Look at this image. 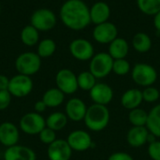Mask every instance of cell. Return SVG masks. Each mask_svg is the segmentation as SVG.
I'll use <instances>...</instances> for the list:
<instances>
[{
  "label": "cell",
  "instance_id": "obj_4",
  "mask_svg": "<svg viewBox=\"0 0 160 160\" xmlns=\"http://www.w3.org/2000/svg\"><path fill=\"white\" fill-rule=\"evenodd\" d=\"M133 82L142 87L152 86L158 80L157 69L146 63H138L131 68Z\"/></svg>",
  "mask_w": 160,
  "mask_h": 160
},
{
  "label": "cell",
  "instance_id": "obj_37",
  "mask_svg": "<svg viewBox=\"0 0 160 160\" xmlns=\"http://www.w3.org/2000/svg\"><path fill=\"white\" fill-rule=\"evenodd\" d=\"M9 84V79L3 74H0V91L8 90Z\"/></svg>",
  "mask_w": 160,
  "mask_h": 160
},
{
  "label": "cell",
  "instance_id": "obj_13",
  "mask_svg": "<svg viewBox=\"0 0 160 160\" xmlns=\"http://www.w3.org/2000/svg\"><path fill=\"white\" fill-rule=\"evenodd\" d=\"M72 151L67 140L56 139L52 143L48 145L47 156L50 160H70Z\"/></svg>",
  "mask_w": 160,
  "mask_h": 160
},
{
  "label": "cell",
  "instance_id": "obj_27",
  "mask_svg": "<svg viewBox=\"0 0 160 160\" xmlns=\"http://www.w3.org/2000/svg\"><path fill=\"white\" fill-rule=\"evenodd\" d=\"M56 51V43L52 38H44L38 43L37 53L40 58H48L53 55Z\"/></svg>",
  "mask_w": 160,
  "mask_h": 160
},
{
  "label": "cell",
  "instance_id": "obj_29",
  "mask_svg": "<svg viewBox=\"0 0 160 160\" xmlns=\"http://www.w3.org/2000/svg\"><path fill=\"white\" fill-rule=\"evenodd\" d=\"M148 112L141 108H136L129 111L128 121L132 127H146Z\"/></svg>",
  "mask_w": 160,
  "mask_h": 160
},
{
  "label": "cell",
  "instance_id": "obj_35",
  "mask_svg": "<svg viewBox=\"0 0 160 160\" xmlns=\"http://www.w3.org/2000/svg\"><path fill=\"white\" fill-rule=\"evenodd\" d=\"M11 94L8 90H2L0 91V111H4L8 108L10 101H11Z\"/></svg>",
  "mask_w": 160,
  "mask_h": 160
},
{
  "label": "cell",
  "instance_id": "obj_40",
  "mask_svg": "<svg viewBox=\"0 0 160 160\" xmlns=\"http://www.w3.org/2000/svg\"><path fill=\"white\" fill-rule=\"evenodd\" d=\"M0 13H1V4H0Z\"/></svg>",
  "mask_w": 160,
  "mask_h": 160
},
{
  "label": "cell",
  "instance_id": "obj_17",
  "mask_svg": "<svg viewBox=\"0 0 160 160\" xmlns=\"http://www.w3.org/2000/svg\"><path fill=\"white\" fill-rule=\"evenodd\" d=\"M36 153L24 145H13L4 152V160H36Z\"/></svg>",
  "mask_w": 160,
  "mask_h": 160
},
{
  "label": "cell",
  "instance_id": "obj_31",
  "mask_svg": "<svg viewBox=\"0 0 160 160\" xmlns=\"http://www.w3.org/2000/svg\"><path fill=\"white\" fill-rule=\"evenodd\" d=\"M131 71L130 63L126 59H116L113 61L112 72L118 76H126Z\"/></svg>",
  "mask_w": 160,
  "mask_h": 160
},
{
  "label": "cell",
  "instance_id": "obj_33",
  "mask_svg": "<svg viewBox=\"0 0 160 160\" xmlns=\"http://www.w3.org/2000/svg\"><path fill=\"white\" fill-rule=\"evenodd\" d=\"M39 136V140L42 143L50 145L51 143H52L55 140H56V133L54 130L49 128H45L44 129H42L40 131V133L38 134Z\"/></svg>",
  "mask_w": 160,
  "mask_h": 160
},
{
  "label": "cell",
  "instance_id": "obj_28",
  "mask_svg": "<svg viewBox=\"0 0 160 160\" xmlns=\"http://www.w3.org/2000/svg\"><path fill=\"white\" fill-rule=\"evenodd\" d=\"M140 11L147 16H155L160 11V0H137Z\"/></svg>",
  "mask_w": 160,
  "mask_h": 160
},
{
  "label": "cell",
  "instance_id": "obj_6",
  "mask_svg": "<svg viewBox=\"0 0 160 160\" xmlns=\"http://www.w3.org/2000/svg\"><path fill=\"white\" fill-rule=\"evenodd\" d=\"M57 17L55 13L49 8H38L35 10L30 17V24L39 32H48L56 25Z\"/></svg>",
  "mask_w": 160,
  "mask_h": 160
},
{
  "label": "cell",
  "instance_id": "obj_32",
  "mask_svg": "<svg viewBox=\"0 0 160 160\" xmlns=\"http://www.w3.org/2000/svg\"><path fill=\"white\" fill-rule=\"evenodd\" d=\"M142 92L143 101H145L147 103H155L159 99V90L158 88L154 87L153 85L148 86V87H144V90L142 91Z\"/></svg>",
  "mask_w": 160,
  "mask_h": 160
},
{
  "label": "cell",
  "instance_id": "obj_25",
  "mask_svg": "<svg viewBox=\"0 0 160 160\" xmlns=\"http://www.w3.org/2000/svg\"><path fill=\"white\" fill-rule=\"evenodd\" d=\"M68 118L66 113L61 112H54L46 118V127L56 131H60L68 125Z\"/></svg>",
  "mask_w": 160,
  "mask_h": 160
},
{
  "label": "cell",
  "instance_id": "obj_3",
  "mask_svg": "<svg viewBox=\"0 0 160 160\" xmlns=\"http://www.w3.org/2000/svg\"><path fill=\"white\" fill-rule=\"evenodd\" d=\"M41 67V58L37 52H25L15 60V68L19 74L32 76L38 72Z\"/></svg>",
  "mask_w": 160,
  "mask_h": 160
},
{
  "label": "cell",
  "instance_id": "obj_16",
  "mask_svg": "<svg viewBox=\"0 0 160 160\" xmlns=\"http://www.w3.org/2000/svg\"><path fill=\"white\" fill-rule=\"evenodd\" d=\"M65 111L69 120L74 122H80L84 119L87 107L81 98H73L67 102Z\"/></svg>",
  "mask_w": 160,
  "mask_h": 160
},
{
  "label": "cell",
  "instance_id": "obj_21",
  "mask_svg": "<svg viewBox=\"0 0 160 160\" xmlns=\"http://www.w3.org/2000/svg\"><path fill=\"white\" fill-rule=\"evenodd\" d=\"M129 52V44L127 39L117 37L113 41L109 44L108 53L112 57L113 60L124 59Z\"/></svg>",
  "mask_w": 160,
  "mask_h": 160
},
{
  "label": "cell",
  "instance_id": "obj_34",
  "mask_svg": "<svg viewBox=\"0 0 160 160\" xmlns=\"http://www.w3.org/2000/svg\"><path fill=\"white\" fill-rule=\"evenodd\" d=\"M148 155L152 160H160V141H155L149 143Z\"/></svg>",
  "mask_w": 160,
  "mask_h": 160
},
{
  "label": "cell",
  "instance_id": "obj_38",
  "mask_svg": "<svg viewBox=\"0 0 160 160\" xmlns=\"http://www.w3.org/2000/svg\"><path fill=\"white\" fill-rule=\"evenodd\" d=\"M46 109H47V106H46V104L43 102L42 99L39 100V101H37V102L35 103V105H34V110H35V112H38V113H41V112H45Z\"/></svg>",
  "mask_w": 160,
  "mask_h": 160
},
{
  "label": "cell",
  "instance_id": "obj_9",
  "mask_svg": "<svg viewBox=\"0 0 160 160\" xmlns=\"http://www.w3.org/2000/svg\"><path fill=\"white\" fill-rule=\"evenodd\" d=\"M55 84L65 95H72L79 88L77 75L68 68H62L56 73Z\"/></svg>",
  "mask_w": 160,
  "mask_h": 160
},
{
  "label": "cell",
  "instance_id": "obj_7",
  "mask_svg": "<svg viewBox=\"0 0 160 160\" xmlns=\"http://www.w3.org/2000/svg\"><path fill=\"white\" fill-rule=\"evenodd\" d=\"M20 129L28 135L39 134L46 128V119L36 112L25 113L20 120Z\"/></svg>",
  "mask_w": 160,
  "mask_h": 160
},
{
  "label": "cell",
  "instance_id": "obj_22",
  "mask_svg": "<svg viewBox=\"0 0 160 160\" xmlns=\"http://www.w3.org/2000/svg\"><path fill=\"white\" fill-rule=\"evenodd\" d=\"M153 42L151 37L144 32H138L133 36L132 38V47L133 49L140 53L148 52L152 48Z\"/></svg>",
  "mask_w": 160,
  "mask_h": 160
},
{
  "label": "cell",
  "instance_id": "obj_1",
  "mask_svg": "<svg viewBox=\"0 0 160 160\" xmlns=\"http://www.w3.org/2000/svg\"><path fill=\"white\" fill-rule=\"evenodd\" d=\"M63 24L73 31H81L91 23L90 8L82 0H67L59 10Z\"/></svg>",
  "mask_w": 160,
  "mask_h": 160
},
{
  "label": "cell",
  "instance_id": "obj_23",
  "mask_svg": "<svg viewBox=\"0 0 160 160\" xmlns=\"http://www.w3.org/2000/svg\"><path fill=\"white\" fill-rule=\"evenodd\" d=\"M42 100L46 104L47 108H56L64 102L65 94L57 87L51 88L43 94Z\"/></svg>",
  "mask_w": 160,
  "mask_h": 160
},
{
  "label": "cell",
  "instance_id": "obj_20",
  "mask_svg": "<svg viewBox=\"0 0 160 160\" xmlns=\"http://www.w3.org/2000/svg\"><path fill=\"white\" fill-rule=\"evenodd\" d=\"M142 101V92L138 88H131L127 90L121 98L122 106L128 111L139 108Z\"/></svg>",
  "mask_w": 160,
  "mask_h": 160
},
{
  "label": "cell",
  "instance_id": "obj_12",
  "mask_svg": "<svg viewBox=\"0 0 160 160\" xmlns=\"http://www.w3.org/2000/svg\"><path fill=\"white\" fill-rule=\"evenodd\" d=\"M68 143L73 151L83 152L92 147L93 142L90 134L82 129H77L69 133L67 139Z\"/></svg>",
  "mask_w": 160,
  "mask_h": 160
},
{
  "label": "cell",
  "instance_id": "obj_18",
  "mask_svg": "<svg viewBox=\"0 0 160 160\" xmlns=\"http://www.w3.org/2000/svg\"><path fill=\"white\" fill-rule=\"evenodd\" d=\"M111 8L108 3L104 1H98L90 7L91 23L95 25L108 22L111 17Z\"/></svg>",
  "mask_w": 160,
  "mask_h": 160
},
{
  "label": "cell",
  "instance_id": "obj_11",
  "mask_svg": "<svg viewBox=\"0 0 160 160\" xmlns=\"http://www.w3.org/2000/svg\"><path fill=\"white\" fill-rule=\"evenodd\" d=\"M92 35L96 42L99 44H110L118 37V29L113 22L108 21L95 25Z\"/></svg>",
  "mask_w": 160,
  "mask_h": 160
},
{
  "label": "cell",
  "instance_id": "obj_15",
  "mask_svg": "<svg viewBox=\"0 0 160 160\" xmlns=\"http://www.w3.org/2000/svg\"><path fill=\"white\" fill-rule=\"evenodd\" d=\"M19 128L11 122H3L0 124V143L4 146L10 147L16 145L19 142Z\"/></svg>",
  "mask_w": 160,
  "mask_h": 160
},
{
  "label": "cell",
  "instance_id": "obj_2",
  "mask_svg": "<svg viewBox=\"0 0 160 160\" xmlns=\"http://www.w3.org/2000/svg\"><path fill=\"white\" fill-rule=\"evenodd\" d=\"M110 117V111L107 106L94 103L90 107H87L83 121L88 129L94 132H99L108 127Z\"/></svg>",
  "mask_w": 160,
  "mask_h": 160
},
{
  "label": "cell",
  "instance_id": "obj_36",
  "mask_svg": "<svg viewBox=\"0 0 160 160\" xmlns=\"http://www.w3.org/2000/svg\"><path fill=\"white\" fill-rule=\"evenodd\" d=\"M108 160H134L133 158L126 152H115L112 154Z\"/></svg>",
  "mask_w": 160,
  "mask_h": 160
},
{
  "label": "cell",
  "instance_id": "obj_39",
  "mask_svg": "<svg viewBox=\"0 0 160 160\" xmlns=\"http://www.w3.org/2000/svg\"><path fill=\"white\" fill-rule=\"evenodd\" d=\"M154 26L157 31L160 33V11L154 16Z\"/></svg>",
  "mask_w": 160,
  "mask_h": 160
},
{
  "label": "cell",
  "instance_id": "obj_14",
  "mask_svg": "<svg viewBox=\"0 0 160 160\" xmlns=\"http://www.w3.org/2000/svg\"><path fill=\"white\" fill-rule=\"evenodd\" d=\"M89 95L95 104L107 106L113 98V90L107 83L97 82L96 85L89 91Z\"/></svg>",
  "mask_w": 160,
  "mask_h": 160
},
{
  "label": "cell",
  "instance_id": "obj_19",
  "mask_svg": "<svg viewBox=\"0 0 160 160\" xmlns=\"http://www.w3.org/2000/svg\"><path fill=\"white\" fill-rule=\"evenodd\" d=\"M149 130L146 127H132L127 134V142L129 146L139 148L147 143Z\"/></svg>",
  "mask_w": 160,
  "mask_h": 160
},
{
  "label": "cell",
  "instance_id": "obj_10",
  "mask_svg": "<svg viewBox=\"0 0 160 160\" xmlns=\"http://www.w3.org/2000/svg\"><path fill=\"white\" fill-rule=\"evenodd\" d=\"M69 52L76 60L90 61L95 55V48L88 39L75 38L69 44Z\"/></svg>",
  "mask_w": 160,
  "mask_h": 160
},
{
  "label": "cell",
  "instance_id": "obj_8",
  "mask_svg": "<svg viewBox=\"0 0 160 160\" xmlns=\"http://www.w3.org/2000/svg\"><path fill=\"white\" fill-rule=\"evenodd\" d=\"M33 86L34 83L30 76L18 73L17 75L9 79L8 90L12 97L24 98L32 92Z\"/></svg>",
  "mask_w": 160,
  "mask_h": 160
},
{
  "label": "cell",
  "instance_id": "obj_24",
  "mask_svg": "<svg viewBox=\"0 0 160 160\" xmlns=\"http://www.w3.org/2000/svg\"><path fill=\"white\" fill-rule=\"evenodd\" d=\"M146 128L150 133L160 138V104L156 105L148 112Z\"/></svg>",
  "mask_w": 160,
  "mask_h": 160
},
{
  "label": "cell",
  "instance_id": "obj_30",
  "mask_svg": "<svg viewBox=\"0 0 160 160\" xmlns=\"http://www.w3.org/2000/svg\"><path fill=\"white\" fill-rule=\"evenodd\" d=\"M78 86L83 91H90L97 83V78L89 71H82L77 76Z\"/></svg>",
  "mask_w": 160,
  "mask_h": 160
},
{
  "label": "cell",
  "instance_id": "obj_26",
  "mask_svg": "<svg viewBox=\"0 0 160 160\" xmlns=\"http://www.w3.org/2000/svg\"><path fill=\"white\" fill-rule=\"evenodd\" d=\"M21 40L28 47H33L39 42V31L33 25L27 24L21 31Z\"/></svg>",
  "mask_w": 160,
  "mask_h": 160
},
{
  "label": "cell",
  "instance_id": "obj_5",
  "mask_svg": "<svg viewBox=\"0 0 160 160\" xmlns=\"http://www.w3.org/2000/svg\"><path fill=\"white\" fill-rule=\"evenodd\" d=\"M113 61L114 60L108 52H101L95 53L90 60L89 71L97 79H103L112 72Z\"/></svg>",
  "mask_w": 160,
  "mask_h": 160
}]
</instances>
